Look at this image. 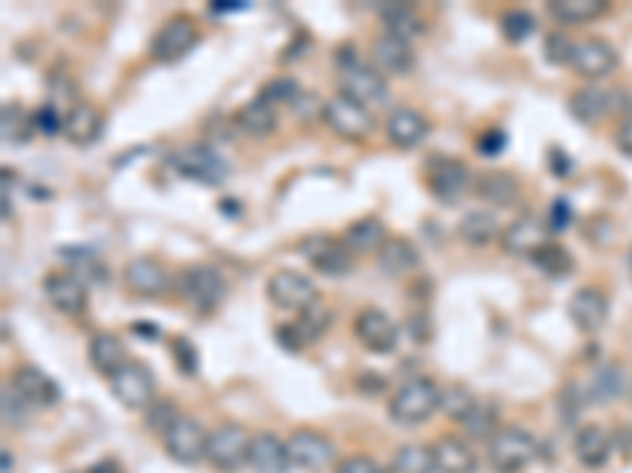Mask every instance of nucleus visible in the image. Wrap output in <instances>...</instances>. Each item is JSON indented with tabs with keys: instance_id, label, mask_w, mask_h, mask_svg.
I'll use <instances>...</instances> for the list:
<instances>
[{
	"instance_id": "bb28decb",
	"label": "nucleus",
	"mask_w": 632,
	"mask_h": 473,
	"mask_svg": "<svg viewBox=\"0 0 632 473\" xmlns=\"http://www.w3.org/2000/svg\"><path fill=\"white\" fill-rule=\"evenodd\" d=\"M430 133V120L424 118L421 111L412 108H395L386 118V140L395 148H415L421 146Z\"/></svg>"
},
{
	"instance_id": "a19ab883",
	"label": "nucleus",
	"mask_w": 632,
	"mask_h": 473,
	"mask_svg": "<svg viewBox=\"0 0 632 473\" xmlns=\"http://www.w3.org/2000/svg\"><path fill=\"white\" fill-rule=\"evenodd\" d=\"M0 126H3V143H26L35 133V114L23 111L20 105H3Z\"/></svg>"
},
{
	"instance_id": "0eeeda50",
	"label": "nucleus",
	"mask_w": 632,
	"mask_h": 473,
	"mask_svg": "<svg viewBox=\"0 0 632 473\" xmlns=\"http://www.w3.org/2000/svg\"><path fill=\"white\" fill-rule=\"evenodd\" d=\"M424 180H427V190L433 193V199H440V203H458L465 196V190L475 186L468 165L458 158H446V155H437L427 161Z\"/></svg>"
},
{
	"instance_id": "bf43d9fd",
	"label": "nucleus",
	"mask_w": 632,
	"mask_h": 473,
	"mask_svg": "<svg viewBox=\"0 0 632 473\" xmlns=\"http://www.w3.org/2000/svg\"><path fill=\"white\" fill-rule=\"evenodd\" d=\"M613 143H617V148H620L623 155H630V158H632V111H630V114H623V120L617 123Z\"/></svg>"
},
{
	"instance_id": "dca6fc26",
	"label": "nucleus",
	"mask_w": 632,
	"mask_h": 473,
	"mask_svg": "<svg viewBox=\"0 0 632 473\" xmlns=\"http://www.w3.org/2000/svg\"><path fill=\"white\" fill-rule=\"evenodd\" d=\"M338 95H345V98L358 101V105H363V108H367V105H370V108H377V105H383V101H386L390 86H386V76H383L377 66L358 63V66L345 70V73H338Z\"/></svg>"
},
{
	"instance_id": "cd10ccee",
	"label": "nucleus",
	"mask_w": 632,
	"mask_h": 473,
	"mask_svg": "<svg viewBox=\"0 0 632 473\" xmlns=\"http://www.w3.org/2000/svg\"><path fill=\"white\" fill-rule=\"evenodd\" d=\"M522 186H518V178L512 171H484L475 180V196L493 208H510L515 206Z\"/></svg>"
},
{
	"instance_id": "473e14b6",
	"label": "nucleus",
	"mask_w": 632,
	"mask_h": 473,
	"mask_svg": "<svg viewBox=\"0 0 632 473\" xmlns=\"http://www.w3.org/2000/svg\"><path fill=\"white\" fill-rule=\"evenodd\" d=\"M585 391H588V401H592V404L617 401V398L627 391V369L617 366V363H604V366H598V369L588 376Z\"/></svg>"
},
{
	"instance_id": "13d9d810",
	"label": "nucleus",
	"mask_w": 632,
	"mask_h": 473,
	"mask_svg": "<svg viewBox=\"0 0 632 473\" xmlns=\"http://www.w3.org/2000/svg\"><path fill=\"white\" fill-rule=\"evenodd\" d=\"M20 408H26V404H23V401L16 398V391L7 385V388H3V423H7V426H10V423H13V426L26 423V414H23Z\"/></svg>"
},
{
	"instance_id": "412c9836",
	"label": "nucleus",
	"mask_w": 632,
	"mask_h": 473,
	"mask_svg": "<svg viewBox=\"0 0 632 473\" xmlns=\"http://www.w3.org/2000/svg\"><path fill=\"white\" fill-rule=\"evenodd\" d=\"M572 454L582 468L588 471H601L604 464L613 458V436L598 426V423H588V426H579L575 436H572Z\"/></svg>"
},
{
	"instance_id": "7c9ffc66",
	"label": "nucleus",
	"mask_w": 632,
	"mask_h": 473,
	"mask_svg": "<svg viewBox=\"0 0 632 473\" xmlns=\"http://www.w3.org/2000/svg\"><path fill=\"white\" fill-rule=\"evenodd\" d=\"M386 240H390L386 225H383L377 215H367V218L351 221V225L345 228V234H342V243H345L351 253H361V256L363 253H380Z\"/></svg>"
},
{
	"instance_id": "c9c22d12",
	"label": "nucleus",
	"mask_w": 632,
	"mask_h": 473,
	"mask_svg": "<svg viewBox=\"0 0 632 473\" xmlns=\"http://www.w3.org/2000/svg\"><path fill=\"white\" fill-rule=\"evenodd\" d=\"M380 20H383V29L395 35V38L412 41V38L424 35V20L412 3H383L380 7Z\"/></svg>"
},
{
	"instance_id": "c85d7f7f",
	"label": "nucleus",
	"mask_w": 632,
	"mask_h": 473,
	"mask_svg": "<svg viewBox=\"0 0 632 473\" xmlns=\"http://www.w3.org/2000/svg\"><path fill=\"white\" fill-rule=\"evenodd\" d=\"M433 448V461H437V473H475L478 471V454L475 448L458 439V436H443L430 445Z\"/></svg>"
},
{
	"instance_id": "79ce46f5",
	"label": "nucleus",
	"mask_w": 632,
	"mask_h": 473,
	"mask_svg": "<svg viewBox=\"0 0 632 473\" xmlns=\"http://www.w3.org/2000/svg\"><path fill=\"white\" fill-rule=\"evenodd\" d=\"M332 323V313L330 306H323V303H313L310 310H303L298 313V319H295V328L301 331V338L307 344H313V341H320L323 335H326V328Z\"/></svg>"
},
{
	"instance_id": "423d86ee",
	"label": "nucleus",
	"mask_w": 632,
	"mask_h": 473,
	"mask_svg": "<svg viewBox=\"0 0 632 473\" xmlns=\"http://www.w3.org/2000/svg\"><path fill=\"white\" fill-rule=\"evenodd\" d=\"M266 296H270L278 310H288V313H303V310H310L313 303H320L317 284H313L307 275L295 271V268H278V271H272L270 281H266Z\"/></svg>"
},
{
	"instance_id": "6ab92c4d",
	"label": "nucleus",
	"mask_w": 632,
	"mask_h": 473,
	"mask_svg": "<svg viewBox=\"0 0 632 473\" xmlns=\"http://www.w3.org/2000/svg\"><path fill=\"white\" fill-rule=\"evenodd\" d=\"M123 284L140 296H162L175 288L171 271L155 256H136L123 266Z\"/></svg>"
},
{
	"instance_id": "4c0bfd02",
	"label": "nucleus",
	"mask_w": 632,
	"mask_h": 473,
	"mask_svg": "<svg viewBox=\"0 0 632 473\" xmlns=\"http://www.w3.org/2000/svg\"><path fill=\"white\" fill-rule=\"evenodd\" d=\"M455 231L462 237V243H468V246H487V243H493L497 237H503V228H500V221H497L493 211H468V215L458 221Z\"/></svg>"
},
{
	"instance_id": "72a5a7b5",
	"label": "nucleus",
	"mask_w": 632,
	"mask_h": 473,
	"mask_svg": "<svg viewBox=\"0 0 632 473\" xmlns=\"http://www.w3.org/2000/svg\"><path fill=\"white\" fill-rule=\"evenodd\" d=\"M607 0H550L547 13L563 23V26H582V23H595L607 13Z\"/></svg>"
},
{
	"instance_id": "ea45409f",
	"label": "nucleus",
	"mask_w": 632,
	"mask_h": 473,
	"mask_svg": "<svg viewBox=\"0 0 632 473\" xmlns=\"http://www.w3.org/2000/svg\"><path fill=\"white\" fill-rule=\"evenodd\" d=\"M532 263L538 266V271H544L547 278H567L572 268H575V259L567 246L560 243H544L541 250L532 256Z\"/></svg>"
},
{
	"instance_id": "69168bd1",
	"label": "nucleus",
	"mask_w": 632,
	"mask_h": 473,
	"mask_svg": "<svg viewBox=\"0 0 632 473\" xmlns=\"http://www.w3.org/2000/svg\"><path fill=\"white\" fill-rule=\"evenodd\" d=\"M90 473H121V468H118L115 461H102V464H95Z\"/></svg>"
},
{
	"instance_id": "b1692460",
	"label": "nucleus",
	"mask_w": 632,
	"mask_h": 473,
	"mask_svg": "<svg viewBox=\"0 0 632 473\" xmlns=\"http://www.w3.org/2000/svg\"><path fill=\"white\" fill-rule=\"evenodd\" d=\"M620 95L613 89H607L601 83L582 86L579 92H572L570 98V114L582 123H601L610 111H617Z\"/></svg>"
},
{
	"instance_id": "c03bdc74",
	"label": "nucleus",
	"mask_w": 632,
	"mask_h": 473,
	"mask_svg": "<svg viewBox=\"0 0 632 473\" xmlns=\"http://www.w3.org/2000/svg\"><path fill=\"white\" fill-rule=\"evenodd\" d=\"M462 426H465V433H468L472 439H487V442H490V439L500 433V429H497V408L478 401V404L472 408V414L462 420Z\"/></svg>"
},
{
	"instance_id": "de8ad7c7",
	"label": "nucleus",
	"mask_w": 632,
	"mask_h": 473,
	"mask_svg": "<svg viewBox=\"0 0 632 473\" xmlns=\"http://www.w3.org/2000/svg\"><path fill=\"white\" fill-rule=\"evenodd\" d=\"M301 92L303 89L291 76H275V80H270V83L263 86L260 98L270 101L272 108H278V105H295V101L301 98Z\"/></svg>"
},
{
	"instance_id": "393cba45",
	"label": "nucleus",
	"mask_w": 632,
	"mask_h": 473,
	"mask_svg": "<svg viewBox=\"0 0 632 473\" xmlns=\"http://www.w3.org/2000/svg\"><path fill=\"white\" fill-rule=\"evenodd\" d=\"M102 133H105V114H102L95 105L80 101L76 108L67 111V118H63V136H67V143L90 148L102 140Z\"/></svg>"
},
{
	"instance_id": "09e8293b",
	"label": "nucleus",
	"mask_w": 632,
	"mask_h": 473,
	"mask_svg": "<svg viewBox=\"0 0 632 473\" xmlns=\"http://www.w3.org/2000/svg\"><path fill=\"white\" fill-rule=\"evenodd\" d=\"M178 416H181V411L175 408V401H152L150 411H146V423H150L152 433L165 436V433L175 426Z\"/></svg>"
},
{
	"instance_id": "20e7f679",
	"label": "nucleus",
	"mask_w": 632,
	"mask_h": 473,
	"mask_svg": "<svg viewBox=\"0 0 632 473\" xmlns=\"http://www.w3.org/2000/svg\"><path fill=\"white\" fill-rule=\"evenodd\" d=\"M162 445L168 451L171 461L187 464V468H196L206 461V448H210V429L193 420V416H178L175 426L162 436Z\"/></svg>"
},
{
	"instance_id": "f3484780",
	"label": "nucleus",
	"mask_w": 632,
	"mask_h": 473,
	"mask_svg": "<svg viewBox=\"0 0 632 473\" xmlns=\"http://www.w3.org/2000/svg\"><path fill=\"white\" fill-rule=\"evenodd\" d=\"M570 66L579 76L598 83V80L610 76L620 66V54H617V48L607 38H582V41H575Z\"/></svg>"
},
{
	"instance_id": "a18cd8bd",
	"label": "nucleus",
	"mask_w": 632,
	"mask_h": 473,
	"mask_svg": "<svg viewBox=\"0 0 632 473\" xmlns=\"http://www.w3.org/2000/svg\"><path fill=\"white\" fill-rule=\"evenodd\" d=\"M478 401H475V395L468 391V388H462V385H450V388H443V401H440V411L452 420H465V416L472 414V408H475Z\"/></svg>"
},
{
	"instance_id": "5fc2aeb1",
	"label": "nucleus",
	"mask_w": 632,
	"mask_h": 473,
	"mask_svg": "<svg viewBox=\"0 0 632 473\" xmlns=\"http://www.w3.org/2000/svg\"><path fill=\"white\" fill-rule=\"evenodd\" d=\"M335 473H390L380 461L367 458V454H351V458H342L335 464Z\"/></svg>"
},
{
	"instance_id": "a211bd4d",
	"label": "nucleus",
	"mask_w": 632,
	"mask_h": 473,
	"mask_svg": "<svg viewBox=\"0 0 632 473\" xmlns=\"http://www.w3.org/2000/svg\"><path fill=\"white\" fill-rule=\"evenodd\" d=\"M45 296L61 316H83L90 306V288L83 278L70 271H51L45 275Z\"/></svg>"
},
{
	"instance_id": "49530a36",
	"label": "nucleus",
	"mask_w": 632,
	"mask_h": 473,
	"mask_svg": "<svg viewBox=\"0 0 632 473\" xmlns=\"http://www.w3.org/2000/svg\"><path fill=\"white\" fill-rule=\"evenodd\" d=\"M588 404L592 401H588L585 383H567L560 388V416H563V423H575Z\"/></svg>"
},
{
	"instance_id": "e433bc0d",
	"label": "nucleus",
	"mask_w": 632,
	"mask_h": 473,
	"mask_svg": "<svg viewBox=\"0 0 632 473\" xmlns=\"http://www.w3.org/2000/svg\"><path fill=\"white\" fill-rule=\"evenodd\" d=\"M58 256H61V263L70 266V275H76V278L90 281V284H105L108 268H105L102 256H98L95 250H86V246H61Z\"/></svg>"
},
{
	"instance_id": "58836bf2",
	"label": "nucleus",
	"mask_w": 632,
	"mask_h": 473,
	"mask_svg": "<svg viewBox=\"0 0 632 473\" xmlns=\"http://www.w3.org/2000/svg\"><path fill=\"white\" fill-rule=\"evenodd\" d=\"M390 473H437L433 448L430 445L408 442L392 454Z\"/></svg>"
},
{
	"instance_id": "39448f33",
	"label": "nucleus",
	"mask_w": 632,
	"mask_h": 473,
	"mask_svg": "<svg viewBox=\"0 0 632 473\" xmlns=\"http://www.w3.org/2000/svg\"><path fill=\"white\" fill-rule=\"evenodd\" d=\"M200 41V29L193 23V16L187 13H175L162 29L152 35L150 54L158 63H181Z\"/></svg>"
},
{
	"instance_id": "680f3d73",
	"label": "nucleus",
	"mask_w": 632,
	"mask_h": 473,
	"mask_svg": "<svg viewBox=\"0 0 632 473\" xmlns=\"http://www.w3.org/2000/svg\"><path fill=\"white\" fill-rule=\"evenodd\" d=\"M278 341H282L288 351H301V348H307V341L301 338V331L295 328V323H291V326H278Z\"/></svg>"
},
{
	"instance_id": "052dcab7",
	"label": "nucleus",
	"mask_w": 632,
	"mask_h": 473,
	"mask_svg": "<svg viewBox=\"0 0 632 473\" xmlns=\"http://www.w3.org/2000/svg\"><path fill=\"white\" fill-rule=\"evenodd\" d=\"M358 63H363V60L355 45H338V48H335V66H338V73H345V70H351V66H358Z\"/></svg>"
},
{
	"instance_id": "9b49d317",
	"label": "nucleus",
	"mask_w": 632,
	"mask_h": 473,
	"mask_svg": "<svg viewBox=\"0 0 632 473\" xmlns=\"http://www.w3.org/2000/svg\"><path fill=\"white\" fill-rule=\"evenodd\" d=\"M323 120H326V126H330L332 133H335L338 140H345V143H361V140L370 136V130H373L370 111H367L363 105H358V101L345 98V95H335V98L326 101Z\"/></svg>"
},
{
	"instance_id": "a878e982",
	"label": "nucleus",
	"mask_w": 632,
	"mask_h": 473,
	"mask_svg": "<svg viewBox=\"0 0 632 473\" xmlns=\"http://www.w3.org/2000/svg\"><path fill=\"white\" fill-rule=\"evenodd\" d=\"M373 63L383 76H402L415 66V48L412 41L405 38H395L390 32H383L377 41H373Z\"/></svg>"
},
{
	"instance_id": "1a4fd4ad",
	"label": "nucleus",
	"mask_w": 632,
	"mask_h": 473,
	"mask_svg": "<svg viewBox=\"0 0 632 473\" xmlns=\"http://www.w3.org/2000/svg\"><path fill=\"white\" fill-rule=\"evenodd\" d=\"M171 168H175L181 178L196 180V183H203V186H218L222 180L228 178L225 158L212 146H203V143L175 151V155H171Z\"/></svg>"
},
{
	"instance_id": "6e6552de",
	"label": "nucleus",
	"mask_w": 632,
	"mask_h": 473,
	"mask_svg": "<svg viewBox=\"0 0 632 473\" xmlns=\"http://www.w3.org/2000/svg\"><path fill=\"white\" fill-rule=\"evenodd\" d=\"M247 454H250V436L243 433L238 423H222L218 429L210 433L206 464H212L215 471H241V468H247Z\"/></svg>"
},
{
	"instance_id": "9d476101",
	"label": "nucleus",
	"mask_w": 632,
	"mask_h": 473,
	"mask_svg": "<svg viewBox=\"0 0 632 473\" xmlns=\"http://www.w3.org/2000/svg\"><path fill=\"white\" fill-rule=\"evenodd\" d=\"M108 385H111V395L130 411H150V404L155 401V376L143 363L127 360L121 369L108 379Z\"/></svg>"
},
{
	"instance_id": "7ed1b4c3",
	"label": "nucleus",
	"mask_w": 632,
	"mask_h": 473,
	"mask_svg": "<svg viewBox=\"0 0 632 473\" xmlns=\"http://www.w3.org/2000/svg\"><path fill=\"white\" fill-rule=\"evenodd\" d=\"M175 291H178V296L187 306H193L196 313L210 316V313H215L225 303L228 281H225V275L215 266H190L178 275Z\"/></svg>"
},
{
	"instance_id": "4468645a",
	"label": "nucleus",
	"mask_w": 632,
	"mask_h": 473,
	"mask_svg": "<svg viewBox=\"0 0 632 473\" xmlns=\"http://www.w3.org/2000/svg\"><path fill=\"white\" fill-rule=\"evenodd\" d=\"M10 388L16 391V398H20L29 411L55 408V404L61 401V388H58V383H55L45 369L32 366V363H23V366L13 369Z\"/></svg>"
},
{
	"instance_id": "e2e57ef3",
	"label": "nucleus",
	"mask_w": 632,
	"mask_h": 473,
	"mask_svg": "<svg viewBox=\"0 0 632 473\" xmlns=\"http://www.w3.org/2000/svg\"><path fill=\"white\" fill-rule=\"evenodd\" d=\"M358 391H363V395H380V391H386V379H383L380 373H361V376H358Z\"/></svg>"
},
{
	"instance_id": "6e6d98bb",
	"label": "nucleus",
	"mask_w": 632,
	"mask_h": 473,
	"mask_svg": "<svg viewBox=\"0 0 632 473\" xmlns=\"http://www.w3.org/2000/svg\"><path fill=\"white\" fill-rule=\"evenodd\" d=\"M506 133L500 130V126H490V130H484V136L478 140V151H481L484 158H493V155H500L503 148H506Z\"/></svg>"
},
{
	"instance_id": "2f4dec72",
	"label": "nucleus",
	"mask_w": 632,
	"mask_h": 473,
	"mask_svg": "<svg viewBox=\"0 0 632 473\" xmlns=\"http://www.w3.org/2000/svg\"><path fill=\"white\" fill-rule=\"evenodd\" d=\"M235 123H238V130H241L243 136H250V140H266V136L275 133V126H278V114H275V108H272L270 101L253 98V101H247L241 111L235 114Z\"/></svg>"
},
{
	"instance_id": "f8f14e48",
	"label": "nucleus",
	"mask_w": 632,
	"mask_h": 473,
	"mask_svg": "<svg viewBox=\"0 0 632 473\" xmlns=\"http://www.w3.org/2000/svg\"><path fill=\"white\" fill-rule=\"evenodd\" d=\"M288 454H291V468L307 473H320L332 468L338 461V451L330 436L317 433V429H298L288 439Z\"/></svg>"
},
{
	"instance_id": "f704fd0d",
	"label": "nucleus",
	"mask_w": 632,
	"mask_h": 473,
	"mask_svg": "<svg viewBox=\"0 0 632 473\" xmlns=\"http://www.w3.org/2000/svg\"><path fill=\"white\" fill-rule=\"evenodd\" d=\"M90 363L95 366V373H102V376L111 379L123 363H127V348H123L121 338H118V335H108V331L95 335L90 341Z\"/></svg>"
},
{
	"instance_id": "8fccbe9b",
	"label": "nucleus",
	"mask_w": 632,
	"mask_h": 473,
	"mask_svg": "<svg viewBox=\"0 0 632 473\" xmlns=\"http://www.w3.org/2000/svg\"><path fill=\"white\" fill-rule=\"evenodd\" d=\"M63 114L61 108H55L51 101L48 105H41L38 111H35V133H41V136H58L63 133Z\"/></svg>"
},
{
	"instance_id": "c756f323",
	"label": "nucleus",
	"mask_w": 632,
	"mask_h": 473,
	"mask_svg": "<svg viewBox=\"0 0 632 473\" xmlns=\"http://www.w3.org/2000/svg\"><path fill=\"white\" fill-rule=\"evenodd\" d=\"M377 263L392 278H405V275L421 268V253H418V246L408 237H390L383 243V250L377 253Z\"/></svg>"
},
{
	"instance_id": "37998d69",
	"label": "nucleus",
	"mask_w": 632,
	"mask_h": 473,
	"mask_svg": "<svg viewBox=\"0 0 632 473\" xmlns=\"http://www.w3.org/2000/svg\"><path fill=\"white\" fill-rule=\"evenodd\" d=\"M538 29V20L528 13V10H506L503 13V20H500V32H503V38L512 41V45H522V41H528L532 35Z\"/></svg>"
},
{
	"instance_id": "4be33fe9",
	"label": "nucleus",
	"mask_w": 632,
	"mask_h": 473,
	"mask_svg": "<svg viewBox=\"0 0 632 473\" xmlns=\"http://www.w3.org/2000/svg\"><path fill=\"white\" fill-rule=\"evenodd\" d=\"M607 316H610V300L601 288H579L570 296V319L579 331H585V335L601 331Z\"/></svg>"
},
{
	"instance_id": "338daca9",
	"label": "nucleus",
	"mask_w": 632,
	"mask_h": 473,
	"mask_svg": "<svg viewBox=\"0 0 632 473\" xmlns=\"http://www.w3.org/2000/svg\"><path fill=\"white\" fill-rule=\"evenodd\" d=\"M133 331H136V335H146V338H155V328L152 326H140V323H136V326H133Z\"/></svg>"
},
{
	"instance_id": "2eb2a0df",
	"label": "nucleus",
	"mask_w": 632,
	"mask_h": 473,
	"mask_svg": "<svg viewBox=\"0 0 632 473\" xmlns=\"http://www.w3.org/2000/svg\"><path fill=\"white\" fill-rule=\"evenodd\" d=\"M301 253L307 256V263L313 271L320 275H348L355 268V253L330 234H317L301 240Z\"/></svg>"
},
{
	"instance_id": "3c124183",
	"label": "nucleus",
	"mask_w": 632,
	"mask_h": 473,
	"mask_svg": "<svg viewBox=\"0 0 632 473\" xmlns=\"http://www.w3.org/2000/svg\"><path fill=\"white\" fill-rule=\"evenodd\" d=\"M171 354H175V363H178V369H181L183 376H193L196 369H200V360H196V348H193V341L190 338H171Z\"/></svg>"
},
{
	"instance_id": "864d4df0",
	"label": "nucleus",
	"mask_w": 632,
	"mask_h": 473,
	"mask_svg": "<svg viewBox=\"0 0 632 473\" xmlns=\"http://www.w3.org/2000/svg\"><path fill=\"white\" fill-rule=\"evenodd\" d=\"M572 51H575V41H570V35H563V32L547 35V60L550 63H572Z\"/></svg>"
},
{
	"instance_id": "f257e3e1",
	"label": "nucleus",
	"mask_w": 632,
	"mask_h": 473,
	"mask_svg": "<svg viewBox=\"0 0 632 473\" xmlns=\"http://www.w3.org/2000/svg\"><path fill=\"white\" fill-rule=\"evenodd\" d=\"M440 401H443V388L427 376H415L398 385V391L392 395L390 416L402 426H421L440 411Z\"/></svg>"
},
{
	"instance_id": "f03ea898",
	"label": "nucleus",
	"mask_w": 632,
	"mask_h": 473,
	"mask_svg": "<svg viewBox=\"0 0 632 473\" xmlns=\"http://www.w3.org/2000/svg\"><path fill=\"white\" fill-rule=\"evenodd\" d=\"M541 454L538 439L522 429V426H503L490 442H487V461L497 473H522L528 471Z\"/></svg>"
},
{
	"instance_id": "774afa93",
	"label": "nucleus",
	"mask_w": 632,
	"mask_h": 473,
	"mask_svg": "<svg viewBox=\"0 0 632 473\" xmlns=\"http://www.w3.org/2000/svg\"><path fill=\"white\" fill-rule=\"evenodd\" d=\"M0 458H3V473H10V471H13V454H10V451H3V454H0Z\"/></svg>"
},
{
	"instance_id": "aec40b11",
	"label": "nucleus",
	"mask_w": 632,
	"mask_h": 473,
	"mask_svg": "<svg viewBox=\"0 0 632 473\" xmlns=\"http://www.w3.org/2000/svg\"><path fill=\"white\" fill-rule=\"evenodd\" d=\"M547 243V221L535 218V215H518L515 221H510L503 228V237H500V246L503 253L510 256H535Z\"/></svg>"
},
{
	"instance_id": "603ef678",
	"label": "nucleus",
	"mask_w": 632,
	"mask_h": 473,
	"mask_svg": "<svg viewBox=\"0 0 632 473\" xmlns=\"http://www.w3.org/2000/svg\"><path fill=\"white\" fill-rule=\"evenodd\" d=\"M408 335H412V341H418V344H427V341L433 338V319H430V313H427L424 306L408 313Z\"/></svg>"
},
{
	"instance_id": "5701e85b",
	"label": "nucleus",
	"mask_w": 632,
	"mask_h": 473,
	"mask_svg": "<svg viewBox=\"0 0 632 473\" xmlns=\"http://www.w3.org/2000/svg\"><path fill=\"white\" fill-rule=\"evenodd\" d=\"M247 468L253 473H288L291 471L288 442H282L275 433H257V436H250Z\"/></svg>"
},
{
	"instance_id": "0e129e2a",
	"label": "nucleus",
	"mask_w": 632,
	"mask_h": 473,
	"mask_svg": "<svg viewBox=\"0 0 632 473\" xmlns=\"http://www.w3.org/2000/svg\"><path fill=\"white\" fill-rule=\"evenodd\" d=\"M243 10V3L238 0H218V3H212V13H238Z\"/></svg>"
},
{
	"instance_id": "4d7b16f0",
	"label": "nucleus",
	"mask_w": 632,
	"mask_h": 473,
	"mask_svg": "<svg viewBox=\"0 0 632 473\" xmlns=\"http://www.w3.org/2000/svg\"><path fill=\"white\" fill-rule=\"evenodd\" d=\"M572 221V208L567 199H557L553 206H550V215H547V231H553V234H563L567 228H570Z\"/></svg>"
},
{
	"instance_id": "ddd939ff",
	"label": "nucleus",
	"mask_w": 632,
	"mask_h": 473,
	"mask_svg": "<svg viewBox=\"0 0 632 473\" xmlns=\"http://www.w3.org/2000/svg\"><path fill=\"white\" fill-rule=\"evenodd\" d=\"M355 338L370 354H392L398 348L402 328L390 313H383L377 306H363L361 313L355 316Z\"/></svg>"
}]
</instances>
